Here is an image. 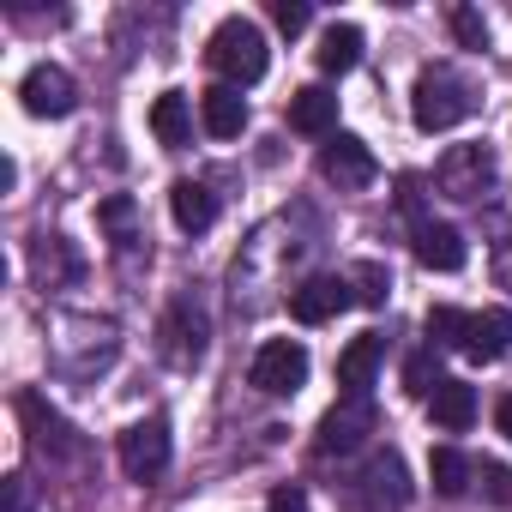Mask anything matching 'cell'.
Wrapping results in <instances>:
<instances>
[{
  "mask_svg": "<svg viewBox=\"0 0 512 512\" xmlns=\"http://www.w3.org/2000/svg\"><path fill=\"white\" fill-rule=\"evenodd\" d=\"M205 61H211V73L223 79V85H260L266 79V67H272V55H266V31L253 25V19H223L217 31H211V43H205Z\"/></svg>",
  "mask_w": 512,
  "mask_h": 512,
  "instance_id": "6da1fadb",
  "label": "cell"
},
{
  "mask_svg": "<svg viewBox=\"0 0 512 512\" xmlns=\"http://www.w3.org/2000/svg\"><path fill=\"white\" fill-rule=\"evenodd\" d=\"M470 115H476V91H470L458 73L428 67V73L416 79V91H410V121H416L422 133H446V127H458V121H470Z\"/></svg>",
  "mask_w": 512,
  "mask_h": 512,
  "instance_id": "7a4b0ae2",
  "label": "cell"
},
{
  "mask_svg": "<svg viewBox=\"0 0 512 512\" xmlns=\"http://www.w3.org/2000/svg\"><path fill=\"white\" fill-rule=\"evenodd\" d=\"M247 380H253V392H266V398H290V392L308 386V350L296 338H272V344L253 350Z\"/></svg>",
  "mask_w": 512,
  "mask_h": 512,
  "instance_id": "3957f363",
  "label": "cell"
},
{
  "mask_svg": "<svg viewBox=\"0 0 512 512\" xmlns=\"http://www.w3.org/2000/svg\"><path fill=\"white\" fill-rule=\"evenodd\" d=\"M380 428V410L368 404V398H344V404H332L326 416H320V434H314V452L320 458H350V452H362L368 446V434Z\"/></svg>",
  "mask_w": 512,
  "mask_h": 512,
  "instance_id": "277c9868",
  "label": "cell"
},
{
  "mask_svg": "<svg viewBox=\"0 0 512 512\" xmlns=\"http://www.w3.org/2000/svg\"><path fill=\"white\" fill-rule=\"evenodd\" d=\"M434 181H440V193H446V199L476 205V199L494 187V151H488V145H452V151L440 157Z\"/></svg>",
  "mask_w": 512,
  "mask_h": 512,
  "instance_id": "5b68a950",
  "label": "cell"
},
{
  "mask_svg": "<svg viewBox=\"0 0 512 512\" xmlns=\"http://www.w3.org/2000/svg\"><path fill=\"white\" fill-rule=\"evenodd\" d=\"M19 103H25L37 121H61V115H73V109H79V85H73V73H67V67L43 61V67H31V73L19 79Z\"/></svg>",
  "mask_w": 512,
  "mask_h": 512,
  "instance_id": "8992f818",
  "label": "cell"
},
{
  "mask_svg": "<svg viewBox=\"0 0 512 512\" xmlns=\"http://www.w3.org/2000/svg\"><path fill=\"white\" fill-rule=\"evenodd\" d=\"M121 470H127V482H157L169 470V422L163 416H145L121 434Z\"/></svg>",
  "mask_w": 512,
  "mask_h": 512,
  "instance_id": "52a82bcc",
  "label": "cell"
},
{
  "mask_svg": "<svg viewBox=\"0 0 512 512\" xmlns=\"http://www.w3.org/2000/svg\"><path fill=\"white\" fill-rule=\"evenodd\" d=\"M320 175H326L338 193H362V187H374L380 163H374V151H368L356 133H332L326 151H320Z\"/></svg>",
  "mask_w": 512,
  "mask_h": 512,
  "instance_id": "ba28073f",
  "label": "cell"
},
{
  "mask_svg": "<svg viewBox=\"0 0 512 512\" xmlns=\"http://www.w3.org/2000/svg\"><path fill=\"white\" fill-rule=\"evenodd\" d=\"M157 338H163V362H169V368H199V362H205V338H211V326H205V314L181 296V302L163 314Z\"/></svg>",
  "mask_w": 512,
  "mask_h": 512,
  "instance_id": "9c48e42d",
  "label": "cell"
},
{
  "mask_svg": "<svg viewBox=\"0 0 512 512\" xmlns=\"http://www.w3.org/2000/svg\"><path fill=\"white\" fill-rule=\"evenodd\" d=\"M356 500H362L368 512H398V506L410 500V470H404V458H398V452H374V458L362 464V476H356Z\"/></svg>",
  "mask_w": 512,
  "mask_h": 512,
  "instance_id": "30bf717a",
  "label": "cell"
},
{
  "mask_svg": "<svg viewBox=\"0 0 512 512\" xmlns=\"http://www.w3.org/2000/svg\"><path fill=\"white\" fill-rule=\"evenodd\" d=\"M356 302V290H350V278H308V284H296L290 290V320H302V326H326V320H338L344 308Z\"/></svg>",
  "mask_w": 512,
  "mask_h": 512,
  "instance_id": "8fae6325",
  "label": "cell"
},
{
  "mask_svg": "<svg viewBox=\"0 0 512 512\" xmlns=\"http://www.w3.org/2000/svg\"><path fill=\"white\" fill-rule=\"evenodd\" d=\"M19 416H25V428H31V446H37V452H49V458H79V452H85V440H79V434H73V428L43 404V398H37V392H25V398H19Z\"/></svg>",
  "mask_w": 512,
  "mask_h": 512,
  "instance_id": "7c38bea8",
  "label": "cell"
},
{
  "mask_svg": "<svg viewBox=\"0 0 512 512\" xmlns=\"http://www.w3.org/2000/svg\"><path fill=\"white\" fill-rule=\"evenodd\" d=\"M470 362H500L512 350V308H482L464 320V344H458Z\"/></svg>",
  "mask_w": 512,
  "mask_h": 512,
  "instance_id": "4fadbf2b",
  "label": "cell"
},
{
  "mask_svg": "<svg viewBox=\"0 0 512 512\" xmlns=\"http://www.w3.org/2000/svg\"><path fill=\"white\" fill-rule=\"evenodd\" d=\"M31 272H37L43 290H61V284H79L85 278V260L73 253L67 235H37L31 241Z\"/></svg>",
  "mask_w": 512,
  "mask_h": 512,
  "instance_id": "5bb4252c",
  "label": "cell"
},
{
  "mask_svg": "<svg viewBox=\"0 0 512 512\" xmlns=\"http://www.w3.org/2000/svg\"><path fill=\"white\" fill-rule=\"evenodd\" d=\"M380 362H386V338H380V332L350 338V350L338 356V386H344V398H368V386H374Z\"/></svg>",
  "mask_w": 512,
  "mask_h": 512,
  "instance_id": "9a60e30c",
  "label": "cell"
},
{
  "mask_svg": "<svg viewBox=\"0 0 512 512\" xmlns=\"http://www.w3.org/2000/svg\"><path fill=\"white\" fill-rule=\"evenodd\" d=\"M410 247H416V260H422L428 272H458V266H464V235H458L452 223L422 217V223L410 229Z\"/></svg>",
  "mask_w": 512,
  "mask_h": 512,
  "instance_id": "2e32d148",
  "label": "cell"
},
{
  "mask_svg": "<svg viewBox=\"0 0 512 512\" xmlns=\"http://www.w3.org/2000/svg\"><path fill=\"white\" fill-rule=\"evenodd\" d=\"M199 121H205L211 139H241V127H247V97H241L235 85H211V91H199Z\"/></svg>",
  "mask_w": 512,
  "mask_h": 512,
  "instance_id": "e0dca14e",
  "label": "cell"
},
{
  "mask_svg": "<svg viewBox=\"0 0 512 512\" xmlns=\"http://www.w3.org/2000/svg\"><path fill=\"white\" fill-rule=\"evenodd\" d=\"M290 127L308 133V139H326V133L338 127V97H332L326 85H302V91L290 97Z\"/></svg>",
  "mask_w": 512,
  "mask_h": 512,
  "instance_id": "ac0fdd59",
  "label": "cell"
},
{
  "mask_svg": "<svg viewBox=\"0 0 512 512\" xmlns=\"http://www.w3.org/2000/svg\"><path fill=\"white\" fill-rule=\"evenodd\" d=\"M169 211H175V229L205 235V229L217 223V193H211L205 181H175V187H169Z\"/></svg>",
  "mask_w": 512,
  "mask_h": 512,
  "instance_id": "d6986e66",
  "label": "cell"
},
{
  "mask_svg": "<svg viewBox=\"0 0 512 512\" xmlns=\"http://www.w3.org/2000/svg\"><path fill=\"white\" fill-rule=\"evenodd\" d=\"M151 133H157V145H169V151H181V145L193 139V103H187V91H163V97L151 103Z\"/></svg>",
  "mask_w": 512,
  "mask_h": 512,
  "instance_id": "ffe728a7",
  "label": "cell"
},
{
  "mask_svg": "<svg viewBox=\"0 0 512 512\" xmlns=\"http://www.w3.org/2000/svg\"><path fill=\"white\" fill-rule=\"evenodd\" d=\"M428 410H434V428L464 434V428L476 422V386H464V380H440V392L428 398Z\"/></svg>",
  "mask_w": 512,
  "mask_h": 512,
  "instance_id": "44dd1931",
  "label": "cell"
},
{
  "mask_svg": "<svg viewBox=\"0 0 512 512\" xmlns=\"http://www.w3.org/2000/svg\"><path fill=\"white\" fill-rule=\"evenodd\" d=\"M314 61H320V73H332V79L356 73V61H362V31H356V25H326Z\"/></svg>",
  "mask_w": 512,
  "mask_h": 512,
  "instance_id": "7402d4cb",
  "label": "cell"
},
{
  "mask_svg": "<svg viewBox=\"0 0 512 512\" xmlns=\"http://www.w3.org/2000/svg\"><path fill=\"white\" fill-rule=\"evenodd\" d=\"M428 476H434V494H446V500H464L470 494V458L458 452V446H434V458H428Z\"/></svg>",
  "mask_w": 512,
  "mask_h": 512,
  "instance_id": "603a6c76",
  "label": "cell"
},
{
  "mask_svg": "<svg viewBox=\"0 0 512 512\" xmlns=\"http://www.w3.org/2000/svg\"><path fill=\"white\" fill-rule=\"evenodd\" d=\"M350 290H356L362 308H386V296H392V272H386L380 260H362V266L350 272Z\"/></svg>",
  "mask_w": 512,
  "mask_h": 512,
  "instance_id": "cb8c5ba5",
  "label": "cell"
},
{
  "mask_svg": "<svg viewBox=\"0 0 512 512\" xmlns=\"http://www.w3.org/2000/svg\"><path fill=\"white\" fill-rule=\"evenodd\" d=\"M440 380H446V374H440V356H434V350H416V356L404 362V392H410V398H434Z\"/></svg>",
  "mask_w": 512,
  "mask_h": 512,
  "instance_id": "d4e9b609",
  "label": "cell"
},
{
  "mask_svg": "<svg viewBox=\"0 0 512 512\" xmlns=\"http://www.w3.org/2000/svg\"><path fill=\"white\" fill-rule=\"evenodd\" d=\"M464 320H470L464 308H434V314H428V338L446 344V350H458V344H464Z\"/></svg>",
  "mask_w": 512,
  "mask_h": 512,
  "instance_id": "484cf974",
  "label": "cell"
},
{
  "mask_svg": "<svg viewBox=\"0 0 512 512\" xmlns=\"http://www.w3.org/2000/svg\"><path fill=\"white\" fill-rule=\"evenodd\" d=\"M452 37H458L464 49H488V19H482L476 7H452Z\"/></svg>",
  "mask_w": 512,
  "mask_h": 512,
  "instance_id": "4316f807",
  "label": "cell"
},
{
  "mask_svg": "<svg viewBox=\"0 0 512 512\" xmlns=\"http://www.w3.org/2000/svg\"><path fill=\"white\" fill-rule=\"evenodd\" d=\"M272 25L284 37H296V31H308V7H302V0H272Z\"/></svg>",
  "mask_w": 512,
  "mask_h": 512,
  "instance_id": "83f0119b",
  "label": "cell"
},
{
  "mask_svg": "<svg viewBox=\"0 0 512 512\" xmlns=\"http://www.w3.org/2000/svg\"><path fill=\"white\" fill-rule=\"evenodd\" d=\"M103 229H115V235H127V229H133V199H127V193L103 199Z\"/></svg>",
  "mask_w": 512,
  "mask_h": 512,
  "instance_id": "f1b7e54d",
  "label": "cell"
},
{
  "mask_svg": "<svg viewBox=\"0 0 512 512\" xmlns=\"http://www.w3.org/2000/svg\"><path fill=\"white\" fill-rule=\"evenodd\" d=\"M266 512H308V494H302V482H284V488H272V506Z\"/></svg>",
  "mask_w": 512,
  "mask_h": 512,
  "instance_id": "f546056e",
  "label": "cell"
},
{
  "mask_svg": "<svg viewBox=\"0 0 512 512\" xmlns=\"http://www.w3.org/2000/svg\"><path fill=\"white\" fill-rule=\"evenodd\" d=\"M31 500H37V494H31V476L13 470V476H7V512H31Z\"/></svg>",
  "mask_w": 512,
  "mask_h": 512,
  "instance_id": "4dcf8cb0",
  "label": "cell"
},
{
  "mask_svg": "<svg viewBox=\"0 0 512 512\" xmlns=\"http://www.w3.org/2000/svg\"><path fill=\"white\" fill-rule=\"evenodd\" d=\"M494 284L512 296V235H500V247H494Z\"/></svg>",
  "mask_w": 512,
  "mask_h": 512,
  "instance_id": "1f68e13d",
  "label": "cell"
},
{
  "mask_svg": "<svg viewBox=\"0 0 512 512\" xmlns=\"http://www.w3.org/2000/svg\"><path fill=\"white\" fill-rule=\"evenodd\" d=\"M494 428H500V434H506V440H512V392H506V398H500V404H494Z\"/></svg>",
  "mask_w": 512,
  "mask_h": 512,
  "instance_id": "d6a6232c",
  "label": "cell"
}]
</instances>
